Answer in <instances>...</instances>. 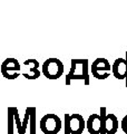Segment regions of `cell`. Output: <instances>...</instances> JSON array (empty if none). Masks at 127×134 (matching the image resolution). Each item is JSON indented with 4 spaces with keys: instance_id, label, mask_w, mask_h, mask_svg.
Segmentation results:
<instances>
[{
    "instance_id": "obj_7",
    "label": "cell",
    "mask_w": 127,
    "mask_h": 134,
    "mask_svg": "<svg viewBox=\"0 0 127 134\" xmlns=\"http://www.w3.org/2000/svg\"><path fill=\"white\" fill-rule=\"evenodd\" d=\"M113 76L117 79H126L127 87V53L126 58H117L113 63Z\"/></svg>"
},
{
    "instance_id": "obj_16",
    "label": "cell",
    "mask_w": 127,
    "mask_h": 134,
    "mask_svg": "<svg viewBox=\"0 0 127 134\" xmlns=\"http://www.w3.org/2000/svg\"><path fill=\"white\" fill-rule=\"evenodd\" d=\"M69 114H66L63 115L65 120H63V129H65V134H70V129H69Z\"/></svg>"
},
{
    "instance_id": "obj_2",
    "label": "cell",
    "mask_w": 127,
    "mask_h": 134,
    "mask_svg": "<svg viewBox=\"0 0 127 134\" xmlns=\"http://www.w3.org/2000/svg\"><path fill=\"white\" fill-rule=\"evenodd\" d=\"M63 64L58 58H48L41 66L42 75L48 79H58L63 74Z\"/></svg>"
},
{
    "instance_id": "obj_15",
    "label": "cell",
    "mask_w": 127,
    "mask_h": 134,
    "mask_svg": "<svg viewBox=\"0 0 127 134\" xmlns=\"http://www.w3.org/2000/svg\"><path fill=\"white\" fill-rule=\"evenodd\" d=\"M15 123H16L17 130H18V134H22V131H21V126H22V122H21V121H20L19 113H18V108H17L16 112H15Z\"/></svg>"
},
{
    "instance_id": "obj_4",
    "label": "cell",
    "mask_w": 127,
    "mask_h": 134,
    "mask_svg": "<svg viewBox=\"0 0 127 134\" xmlns=\"http://www.w3.org/2000/svg\"><path fill=\"white\" fill-rule=\"evenodd\" d=\"M93 76L97 79H106L112 72V66L106 58H97L90 66Z\"/></svg>"
},
{
    "instance_id": "obj_1",
    "label": "cell",
    "mask_w": 127,
    "mask_h": 134,
    "mask_svg": "<svg viewBox=\"0 0 127 134\" xmlns=\"http://www.w3.org/2000/svg\"><path fill=\"white\" fill-rule=\"evenodd\" d=\"M70 64V70L66 75V85H70L73 79H83L85 85H89V66L87 58H73Z\"/></svg>"
},
{
    "instance_id": "obj_11",
    "label": "cell",
    "mask_w": 127,
    "mask_h": 134,
    "mask_svg": "<svg viewBox=\"0 0 127 134\" xmlns=\"http://www.w3.org/2000/svg\"><path fill=\"white\" fill-rule=\"evenodd\" d=\"M17 107H8V134H14L15 129V112Z\"/></svg>"
},
{
    "instance_id": "obj_13",
    "label": "cell",
    "mask_w": 127,
    "mask_h": 134,
    "mask_svg": "<svg viewBox=\"0 0 127 134\" xmlns=\"http://www.w3.org/2000/svg\"><path fill=\"white\" fill-rule=\"evenodd\" d=\"M29 119H30V106H28L25 111V116H24V122H22V126H21V131H22V134L26 133V129L27 125L29 123Z\"/></svg>"
},
{
    "instance_id": "obj_6",
    "label": "cell",
    "mask_w": 127,
    "mask_h": 134,
    "mask_svg": "<svg viewBox=\"0 0 127 134\" xmlns=\"http://www.w3.org/2000/svg\"><path fill=\"white\" fill-rule=\"evenodd\" d=\"M39 62L33 58H29L24 62V70L22 76L26 79H37L41 75V72L39 70Z\"/></svg>"
},
{
    "instance_id": "obj_5",
    "label": "cell",
    "mask_w": 127,
    "mask_h": 134,
    "mask_svg": "<svg viewBox=\"0 0 127 134\" xmlns=\"http://www.w3.org/2000/svg\"><path fill=\"white\" fill-rule=\"evenodd\" d=\"M20 69L21 66L18 59H16V58H7L6 60H3L1 67H0L2 76L7 79L18 78V76L20 75Z\"/></svg>"
},
{
    "instance_id": "obj_17",
    "label": "cell",
    "mask_w": 127,
    "mask_h": 134,
    "mask_svg": "<svg viewBox=\"0 0 127 134\" xmlns=\"http://www.w3.org/2000/svg\"><path fill=\"white\" fill-rule=\"evenodd\" d=\"M120 127L123 130V132H124L125 134H127V115H125L124 117H123L122 123H120Z\"/></svg>"
},
{
    "instance_id": "obj_14",
    "label": "cell",
    "mask_w": 127,
    "mask_h": 134,
    "mask_svg": "<svg viewBox=\"0 0 127 134\" xmlns=\"http://www.w3.org/2000/svg\"><path fill=\"white\" fill-rule=\"evenodd\" d=\"M99 115H100V119H101V132H100V134H106L105 133V117H106V115H107V112H106L105 106L100 107Z\"/></svg>"
},
{
    "instance_id": "obj_3",
    "label": "cell",
    "mask_w": 127,
    "mask_h": 134,
    "mask_svg": "<svg viewBox=\"0 0 127 134\" xmlns=\"http://www.w3.org/2000/svg\"><path fill=\"white\" fill-rule=\"evenodd\" d=\"M61 127L62 122L56 114H46L40 120V130L44 134H58Z\"/></svg>"
},
{
    "instance_id": "obj_8",
    "label": "cell",
    "mask_w": 127,
    "mask_h": 134,
    "mask_svg": "<svg viewBox=\"0 0 127 134\" xmlns=\"http://www.w3.org/2000/svg\"><path fill=\"white\" fill-rule=\"evenodd\" d=\"M69 129L70 134H82L86 129V121L80 114L74 113L69 116Z\"/></svg>"
},
{
    "instance_id": "obj_10",
    "label": "cell",
    "mask_w": 127,
    "mask_h": 134,
    "mask_svg": "<svg viewBox=\"0 0 127 134\" xmlns=\"http://www.w3.org/2000/svg\"><path fill=\"white\" fill-rule=\"evenodd\" d=\"M118 127H119V122L115 114L109 113L105 117V133L106 134H116Z\"/></svg>"
},
{
    "instance_id": "obj_9",
    "label": "cell",
    "mask_w": 127,
    "mask_h": 134,
    "mask_svg": "<svg viewBox=\"0 0 127 134\" xmlns=\"http://www.w3.org/2000/svg\"><path fill=\"white\" fill-rule=\"evenodd\" d=\"M86 129L89 134H100L101 132V119L99 114H91L86 121Z\"/></svg>"
},
{
    "instance_id": "obj_12",
    "label": "cell",
    "mask_w": 127,
    "mask_h": 134,
    "mask_svg": "<svg viewBox=\"0 0 127 134\" xmlns=\"http://www.w3.org/2000/svg\"><path fill=\"white\" fill-rule=\"evenodd\" d=\"M29 124H30V134H36V107L35 106H30Z\"/></svg>"
}]
</instances>
